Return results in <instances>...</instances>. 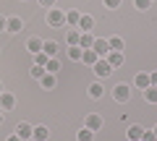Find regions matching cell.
<instances>
[{
	"label": "cell",
	"instance_id": "6da1fadb",
	"mask_svg": "<svg viewBox=\"0 0 157 141\" xmlns=\"http://www.w3.org/2000/svg\"><path fill=\"white\" fill-rule=\"evenodd\" d=\"M92 68H94V76H97V79H107V76L113 73V65H110L107 60H102V58H100Z\"/></svg>",
	"mask_w": 157,
	"mask_h": 141
},
{
	"label": "cell",
	"instance_id": "7a4b0ae2",
	"mask_svg": "<svg viewBox=\"0 0 157 141\" xmlns=\"http://www.w3.org/2000/svg\"><path fill=\"white\" fill-rule=\"evenodd\" d=\"M47 24H50V26H63V24H66V13H63L60 8H50V13H47Z\"/></svg>",
	"mask_w": 157,
	"mask_h": 141
},
{
	"label": "cell",
	"instance_id": "3957f363",
	"mask_svg": "<svg viewBox=\"0 0 157 141\" xmlns=\"http://www.w3.org/2000/svg\"><path fill=\"white\" fill-rule=\"evenodd\" d=\"M113 97H115V102H128L131 91H128V86H126V84H118L115 89H113Z\"/></svg>",
	"mask_w": 157,
	"mask_h": 141
},
{
	"label": "cell",
	"instance_id": "277c9868",
	"mask_svg": "<svg viewBox=\"0 0 157 141\" xmlns=\"http://www.w3.org/2000/svg\"><path fill=\"white\" fill-rule=\"evenodd\" d=\"M32 131H34V125H29V123H18L13 133H16L21 141H26V139H32Z\"/></svg>",
	"mask_w": 157,
	"mask_h": 141
},
{
	"label": "cell",
	"instance_id": "5b68a950",
	"mask_svg": "<svg viewBox=\"0 0 157 141\" xmlns=\"http://www.w3.org/2000/svg\"><path fill=\"white\" fill-rule=\"evenodd\" d=\"M92 50L97 52V58H105L107 52H110V42H107V39H94V45H92Z\"/></svg>",
	"mask_w": 157,
	"mask_h": 141
},
{
	"label": "cell",
	"instance_id": "8992f818",
	"mask_svg": "<svg viewBox=\"0 0 157 141\" xmlns=\"http://www.w3.org/2000/svg\"><path fill=\"white\" fill-rule=\"evenodd\" d=\"M92 45H94V37H92L89 32L78 34V47H81V50H92Z\"/></svg>",
	"mask_w": 157,
	"mask_h": 141
},
{
	"label": "cell",
	"instance_id": "52a82bcc",
	"mask_svg": "<svg viewBox=\"0 0 157 141\" xmlns=\"http://www.w3.org/2000/svg\"><path fill=\"white\" fill-rule=\"evenodd\" d=\"M0 107L3 110H13L16 107V97L8 94V91H3V94H0Z\"/></svg>",
	"mask_w": 157,
	"mask_h": 141
},
{
	"label": "cell",
	"instance_id": "ba28073f",
	"mask_svg": "<svg viewBox=\"0 0 157 141\" xmlns=\"http://www.w3.org/2000/svg\"><path fill=\"white\" fill-rule=\"evenodd\" d=\"M21 29H24V24H21V18H18V16H11V18H8V26H6V32L16 34V32H21Z\"/></svg>",
	"mask_w": 157,
	"mask_h": 141
},
{
	"label": "cell",
	"instance_id": "9c48e42d",
	"mask_svg": "<svg viewBox=\"0 0 157 141\" xmlns=\"http://www.w3.org/2000/svg\"><path fill=\"white\" fill-rule=\"evenodd\" d=\"M47 136H50V131H47L45 125H37V128L32 131V139L34 141H47Z\"/></svg>",
	"mask_w": 157,
	"mask_h": 141
},
{
	"label": "cell",
	"instance_id": "30bf717a",
	"mask_svg": "<svg viewBox=\"0 0 157 141\" xmlns=\"http://www.w3.org/2000/svg\"><path fill=\"white\" fill-rule=\"evenodd\" d=\"M42 52H45L47 58H55V52H58V42H52V39L42 42Z\"/></svg>",
	"mask_w": 157,
	"mask_h": 141
},
{
	"label": "cell",
	"instance_id": "8fae6325",
	"mask_svg": "<svg viewBox=\"0 0 157 141\" xmlns=\"http://www.w3.org/2000/svg\"><path fill=\"white\" fill-rule=\"evenodd\" d=\"M92 26H94V18H92V16H81V18H78V32H89V29Z\"/></svg>",
	"mask_w": 157,
	"mask_h": 141
},
{
	"label": "cell",
	"instance_id": "7c38bea8",
	"mask_svg": "<svg viewBox=\"0 0 157 141\" xmlns=\"http://www.w3.org/2000/svg\"><path fill=\"white\" fill-rule=\"evenodd\" d=\"M42 89H55V84H58V79H55V73H45L42 76Z\"/></svg>",
	"mask_w": 157,
	"mask_h": 141
},
{
	"label": "cell",
	"instance_id": "4fadbf2b",
	"mask_svg": "<svg viewBox=\"0 0 157 141\" xmlns=\"http://www.w3.org/2000/svg\"><path fill=\"white\" fill-rule=\"evenodd\" d=\"M26 50L34 52V55H37V52H42V39H39V37H32V39L26 42Z\"/></svg>",
	"mask_w": 157,
	"mask_h": 141
},
{
	"label": "cell",
	"instance_id": "5bb4252c",
	"mask_svg": "<svg viewBox=\"0 0 157 141\" xmlns=\"http://www.w3.org/2000/svg\"><path fill=\"white\" fill-rule=\"evenodd\" d=\"M107 63H110L113 68H115V65H121V63H123V52H115V50H110V52H107Z\"/></svg>",
	"mask_w": 157,
	"mask_h": 141
},
{
	"label": "cell",
	"instance_id": "9a60e30c",
	"mask_svg": "<svg viewBox=\"0 0 157 141\" xmlns=\"http://www.w3.org/2000/svg\"><path fill=\"white\" fill-rule=\"evenodd\" d=\"M81 60H84L86 65H94L100 58H97V52H94V50H84V52H81Z\"/></svg>",
	"mask_w": 157,
	"mask_h": 141
},
{
	"label": "cell",
	"instance_id": "2e32d148",
	"mask_svg": "<svg viewBox=\"0 0 157 141\" xmlns=\"http://www.w3.org/2000/svg\"><path fill=\"white\" fill-rule=\"evenodd\" d=\"M100 125H102V118H100V115H86V128H89V131H97Z\"/></svg>",
	"mask_w": 157,
	"mask_h": 141
},
{
	"label": "cell",
	"instance_id": "e0dca14e",
	"mask_svg": "<svg viewBox=\"0 0 157 141\" xmlns=\"http://www.w3.org/2000/svg\"><path fill=\"white\" fill-rule=\"evenodd\" d=\"M141 133H144L141 125H131V128H128V139L131 141H141Z\"/></svg>",
	"mask_w": 157,
	"mask_h": 141
},
{
	"label": "cell",
	"instance_id": "ac0fdd59",
	"mask_svg": "<svg viewBox=\"0 0 157 141\" xmlns=\"http://www.w3.org/2000/svg\"><path fill=\"white\" fill-rule=\"evenodd\" d=\"M78 18H81L78 11H68L66 13V24H71V26H78Z\"/></svg>",
	"mask_w": 157,
	"mask_h": 141
},
{
	"label": "cell",
	"instance_id": "d6986e66",
	"mask_svg": "<svg viewBox=\"0 0 157 141\" xmlns=\"http://www.w3.org/2000/svg\"><path fill=\"white\" fill-rule=\"evenodd\" d=\"M144 99L147 102H157V86H147L144 89Z\"/></svg>",
	"mask_w": 157,
	"mask_h": 141
},
{
	"label": "cell",
	"instance_id": "ffe728a7",
	"mask_svg": "<svg viewBox=\"0 0 157 141\" xmlns=\"http://www.w3.org/2000/svg\"><path fill=\"white\" fill-rule=\"evenodd\" d=\"M107 42H110V50L123 52V39H121V37H113V39H107Z\"/></svg>",
	"mask_w": 157,
	"mask_h": 141
},
{
	"label": "cell",
	"instance_id": "44dd1931",
	"mask_svg": "<svg viewBox=\"0 0 157 141\" xmlns=\"http://www.w3.org/2000/svg\"><path fill=\"white\" fill-rule=\"evenodd\" d=\"M81 52H84V50H81V47H78V45L68 47V58H71V60H81Z\"/></svg>",
	"mask_w": 157,
	"mask_h": 141
},
{
	"label": "cell",
	"instance_id": "7402d4cb",
	"mask_svg": "<svg viewBox=\"0 0 157 141\" xmlns=\"http://www.w3.org/2000/svg\"><path fill=\"white\" fill-rule=\"evenodd\" d=\"M58 68H60V63H58V58H50V60H47V65H45V73H55Z\"/></svg>",
	"mask_w": 157,
	"mask_h": 141
},
{
	"label": "cell",
	"instance_id": "603a6c76",
	"mask_svg": "<svg viewBox=\"0 0 157 141\" xmlns=\"http://www.w3.org/2000/svg\"><path fill=\"white\" fill-rule=\"evenodd\" d=\"M78 34H81V32H78V29H71V32H68V37H66V39H68V47L78 45Z\"/></svg>",
	"mask_w": 157,
	"mask_h": 141
},
{
	"label": "cell",
	"instance_id": "cb8c5ba5",
	"mask_svg": "<svg viewBox=\"0 0 157 141\" xmlns=\"http://www.w3.org/2000/svg\"><path fill=\"white\" fill-rule=\"evenodd\" d=\"M136 86H139V89H147V86H149V73H139L136 76Z\"/></svg>",
	"mask_w": 157,
	"mask_h": 141
},
{
	"label": "cell",
	"instance_id": "d4e9b609",
	"mask_svg": "<svg viewBox=\"0 0 157 141\" xmlns=\"http://www.w3.org/2000/svg\"><path fill=\"white\" fill-rule=\"evenodd\" d=\"M92 136H94V131H89V128H81V131L76 133V139H78V141H92Z\"/></svg>",
	"mask_w": 157,
	"mask_h": 141
},
{
	"label": "cell",
	"instance_id": "484cf974",
	"mask_svg": "<svg viewBox=\"0 0 157 141\" xmlns=\"http://www.w3.org/2000/svg\"><path fill=\"white\" fill-rule=\"evenodd\" d=\"M102 91H105V89H102L100 84H92V86H89V97H92V99H100Z\"/></svg>",
	"mask_w": 157,
	"mask_h": 141
},
{
	"label": "cell",
	"instance_id": "4316f807",
	"mask_svg": "<svg viewBox=\"0 0 157 141\" xmlns=\"http://www.w3.org/2000/svg\"><path fill=\"white\" fill-rule=\"evenodd\" d=\"M47 60H50V58H47L45 52H37V55H34V65H42V68H45Z\"/></svg>",
	"mask_w": 157,
	"mask_h": 141
},
{
	"label": "cell",
	"instance_id": "83f0119b",
	"mask_svg": "<svg viewBox=\"0 0 157 141\" xmlns=\"http://www.w3.org/2000/svg\"><path fill=\"white\" fill-rule=\"evenodd\" d=\"M134 6L139 8V11H147V8L152 6V0H134Z\"/></svg>",
	"mask_w": 157,
	"mask_h": 141
},
{
	"label": "cell",
	"instance_id": "f1b7e54d",
	"mask_svg": "<svg viewBox=\"0 0 157 141\" xmlns=\"http://www.w3.org/2000/svg\"><path fill=\"white\" fill-rule=\"evenodd\" d=\"M32 76H34V79H42V76H45V68H42V65H34L32 68Z\"/></svg>",
	"mask_w": 157,
	"mask_h": 141
},
{
	"label": "cell",
	"instance_id": "f546056e",
	"mask_svg": "<svg viewBox=\"0 0 157 141\" xmlns=\"http://www.w3.org/2000/svg\"><path fill=\"white\" fill-rule=\"evenodd\" d=\"M141 141H157L155 131H144V133H141Z\"/></svg>",
	"mask_w": 157,
	"mask_h": 141
},
{
	"label": "cell",
	"instance_id": "4dcf8cb0",
	"mask_svg": "<svg viewBox=\"0 0 157 141\" xmlns=\"http://www.w3.org/2000/svg\"><path fill=\"white\" fill-rule=\"evenodd\" d=\"M105 8H110V11H115V8H121V0H105Z\"/></svg>",
	"mask_w": 157,
	"mask_h": 141
},
{
	"label": "cell",
	"instance_id": "1f68e13d",
	"mask_svg": "<svg viewBox=\"0 0 157 141\" xmlns=\"http://www.w3.org/2000/svg\"><path fill=\"white\" fill-rule=\"evenodd\" d=\"M39 6H45V8H52V6H55V0H39Z\"/></svg>",
	"mask_w": 157,
	"mask_h": 141
},
{
	"label": "cell",
	"instance_id": "d6a6232c",
	"mask_svg": "<svg viewBox=\"0 0 157 141\" xmlns=\"http://www.w3.org/2000/svg\"><path fill=\"white\" fill-rule=\"evenodd\" d=\"M149 86H157V71H155V73H149Z\"/></svg>",
	"mask_w": 157,
	"mask_h": 141
},
{
	"label": "cell",
	"instance_id": "836d02e7",
	"mask_svg": "<svg viewBox=\"0 0 157 141\" xmlns=\"http://www.w3.org/2000/svg\"><path fill=\"white\" fill-rule=\"evenodd\" d=\"M6 26H8V18H3V16H0V32H6Z\"/></svg>",
	"mask_w": 157,
	"mask_h": 141
},
{
	"label": "cell",
	"instance_id": "e575fe53",
	"mask_svg": "<svg viewBox=\"0 0 157 141\" xmlns=\"http://www.w3.org/2000/svg\"><path fill=\"white\" fill-rule=\"evenodd\" d=\"M8 141H21V139H18V136L13 133V136H8Z\"/></svg>",
	"mask_w": 157,
	"mask_h": 141
},
{
	"label": "cell",
	"instance_id": "d590c367",
	"mask_svg": "<svg viewBox=\"0 0 157 141\" xmlns=\"http://www.w3.org/2000/svg\"><path fill=\"white\" fill-rule=\"evenodd\" d=\"M0 123H3V113H0Z\"/></svg>",
	"mask_w": 157,
	"mask_h": 141
},
{
	"label": "cell",
	"instance_id": "8d00e7d4",
	"mask_svg": "<svg viewBox=\"0 0 157 141\" xmlns=\"http://www.w3.org/2000/svg\"><path fill=\"white\" fill-rule=\"evenodd\" d=\"M0 94H3V84H0Z\"/></svg>",
	"mask_w": 157,
	"mask_h": 141
},
{
	"label": "cell",
	"instance_id": "74e56055",
	"mask_svg": "<svg viewBox=\"0 0 157 141\" xmlns=\"http://www.w3.org/2000/svg\"><path fill=\"white\" fill-rule=\"evenodd\" d=\"M155 136H157V125H155Z\"/></svg>",
	"mask_w": 157,
	"mask_h": 141
}]
</instances>
